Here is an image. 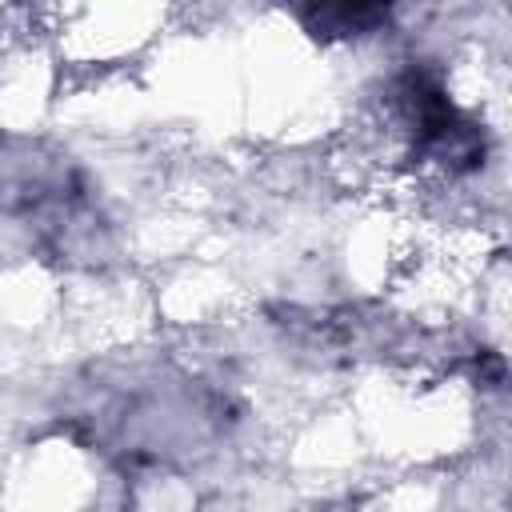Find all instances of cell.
<instances>
[{"label": "cell", "instance_id": "obj_1", "mask_svg": "<svg viewBox=\"0 0 512 512\" xmlns=\"http://www.w3.org/2000/svg\"><path fill=\"white\" fill-rule=\"evenodd\" d=\"M388 12L384 8H368V4H336V8H312L308 12V28L312 32H328V36H360V32H376V24H384Z\"/></svg>", "mask_w": 512, "mask_h": 512}]
</instances>
